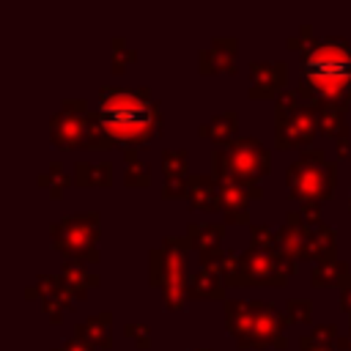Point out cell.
Listing matches in <instances>:
<instances>
[{"instance_id": "cell-2", "label": "cell", "mask_w": 351, "mask_h": 351, "mask_svg": "<svg viewBox=\"0 0 351 351\" xmlns=\"http://www.w3.org/2000/svg\"><path fill=\"white\" fill-rule=\"evenodd\" d=\"M99 115L107 134L115 143H123L126 148H137L162 134L159 101L145 85L134 90L104 85L99 90Z\"/></svg>"}, {"instance_id": "cell-30", "label": "cell", "mask_w": 351, "mask_h": 351, "mask_svg": "<svg viewBox=\"0 0 351 351\" xmlns=\"http://www.w3.org/2000/svg\"><path fill=\"white\" fill-rule=\"evenodd\" d=\"M123 335H126L129 340H134L140 348H148V346H151V335H148V326H145V324H132V321H129V324L123 326Z\"/></svg>"}, {"instance_id": "cell-26", "label": "cell", "mask_w": 351, "mask_h": 351, "mask_svg": "<svg viewBox=\"0 0 351 351\" xmlns=\"http://www.w3.org/2000/svg\"><path fill=\"white\" fill-rule=\"evenodd\" d=\"M250 236H252V247L255 250H263V252H280L282 250L280 236L271 228H266V225H252Z\"/></svg>"}, {"instance_id": "cell-15", "label": "cell", "mask_w": 351, "mask_h": 351, "mask_svg": "<svg viewBox=\"0 0 351 351\" xmlns=\"http://www.w3.org/2000/svg\"><path fill=\"white\" fill-rule=\"evenodd\" d=\"M315 112H318V129H321V134L337 140L340 156H348V140H346V132L348 129H346V112H343V107L318 104Z\"/></svg>"}, {"instance_id": "cell-35", "label": "cell", "mask_w": 351, "mask_h": 351, "mask_svg": "<svg viewBox=\"0 0 351 351\" xmlns=\"http://www.w3.org/2000/svg\"><path fill=\"white\" fill-rule=\"evenodd\" d=\"M337 346H340L343 351H351V335H348V337H340V340H337Z\"/></svg>"}, {"instance_id": "cell-21", "label": "cell", "mask_w": 351, "mask_h": 351, "mask_svg": "<svg viewBox=\"0 0 351 351\" xmlns=\"http://www.w3.org/2000/svg\"><path fill=\"white\" fill-rule=\"evenodd\" d=\"M225 236V225L219 222H211V225H189L186 228V239L192 241V247L203 255V252H214V250H222L219 241Z\"/></svg>"}, {"instance_id": "cell-22", "label": "cell", "mask_w": 351, "mask_h": 351, "mask_svg": "<svg viewBox=\"0 0 351 351\" xmlns=\"http://www.w3.org/2000/svg\"><path fill=\"white\" fill-rule=\"evenodd\" d=\"M63 277H66L69 285L74 288L77 299H82V296L88 293V288H96V285L101 282L99 274H88V269H85L82 263L71 261V258H63Z\"/></svg>"}, {"instance_id": "cell-33", "label": "cell", "mask_w": 351, "mask_h": 351, "mask_svg": "<svg viewBox=\"0 0 351 351\" xmlns=\"http://www.w3.org/2000/svg\"><path fill=\"white\" fill-rule=\"evenodd\" d=\"M55 351H93V346H88V343H80L77 337H71L66 346H60V348H55Z\"/></svg>"}, {"instance_id": "cell-14", "label": "cell", "mask_w": 351, "mask_h": 351, "mask_svg": "<svg viewBox=\"0 0 351 351\" xmlns=\"http://www.w3.org/2000/svg\"><path fill=\"white\" fill-rule=\"evenodd\" d=\"M225 321L228 332L236 337L241 348H252V302H225Z\"/></svg>"}, {"instance_id": "cell-36", "label": "cell", "mask_w": 351, "mask_h": 351, "mask_svg": "<svg viewBox=\"0 0 351 351\" xmlns=\"http://www.w3.org/2000/svg\"><path fill=\"white\" fill-rule=\"evenodd\" d=\"M348 208H351V192H348Z\"/></svg>"}, {"instance_id": "cell-29", "label": "cell", "mask_w": 351, "mask_h": 351, "mask_svg": "<svg viewBox=\"0 0 351 351\" xmlns=\"http://www.w3.org/2000/svg\"><path fill=\"white\" fill-rule=\"evenodd\" d=\"M148 173H151L148 165L137 159V162H129V170H126V178L123 181H126V186H148V181H151Z\"/></svg>"}, {"instance_id": "cell-16", "label": "cell", "mask_w": 351, "mask_h": 351, "mask_svg": "<svg viewBox=\"0 0 351 351\" xmlns=\"http://www.w3.org/2000/svg\"><path fill=\"white\" fill-rule=\"evenodd\" d=\"M112 313H99L82 324L74 326V337L80 343H88V346H99V348H110L112 346Z\"/></svg>"}, {"instance_id": "cell-27", "label": "cell", "mask_w": 351, "mask_h": 351, "mask_svg": "<svg viewBox=\"0 0 351 351\" xmlns=\"http://www.w3.org/2000/svg\"><path fill=\"white\" fill-rule=\"evenodd\" d=\"M310 318H313V304L307 299H291L282 313V326L285 324H310Z\"/></svg>"}, {"instance_id": "cell-31", "label": "cell", "mask_w": 351, "mask_h": 351, "mask_svg": "<svg viewBox=\"0 0 351 351\" xmlns=\"http://www.w3.org/2000/svg\"><path fill=\"white\" fill-rule=\"evenodd\" d=\"M304 340H310V343H318V346H332V340H335V326L329 324V326H315L310 335H302Z\"/></svg>"}, {"instance_id": "cell-8", "label": "cell", "mask_w": 351, "mask_h": 351, "mask_svg": "<svg viewBox=\"0 0 351 351\" xmlns=\"http://www.w3.org/2000/svg\"><path fill=\"white\" fill-rule=\"evenodd\" d=\"M52 247L63 252V258H71L77 263H96L99 261V211L88 214H71L63 217L60 222L49 225Z\"/></svg>"}, {"instance_id": "cell-3", "label": "cell", "mask_w": 351, "mask_h": 351, "mask_svg": "<svg viewBox=\"0 0 351 351\" xmlns=\"http://www.w3.org/2000/svg\"><path fill=\"white\" fill-rule=\"evenodd\" d=\"M49 137L58 148H90V151H107L115 145V140L107 134L101 115L88 110L85 99H66L63 110L52 115L49 121Z\"/></svg>"}, {"instance_id": "cell-23", "label": "cell", "mask_w": 351, "mask_h": 351, "mask_svg": "<svg viewBox=\"0 0 351 351\" xmlns=\"http://www.w3.org/2000/svg\"><path fill=\"white\" fill-rule=\"evenodd\" d=\"M315 288H326V285H343L348 280V269L343 261H326V263H315L313 274H310Z\"/></svg>"}, {"instance_id": "cell-13", "label": "cell", "mask_w": 351, "mask_h": 351, "mask_svg": "<svg viewBox=\"0 0 351 351\" xmlns=\"http://www.w3.org/2000/svg\"><path fill=\"white\" fill-rule=\"evenodd\" d=\"M200 71L203 74H211V71L233 74L236 71V38L233 36L214 38L211 47L200 52Z\"/></svg>"}, {"instance_id": "cell-24", "label": "cell", "mask_w": 351, "mask_h": 351, "mask_svg": "<svg viewBox=\"0 0 351 351\" xmlns=\"http://www.w3.org/2000/svg\"><path fill=\"white\" fill-rule=\"evenodd\" d=\"M71 181H74V178L66 173V167H63L58 159H55V162H49V167L38 176V186H44V189L49 192V197H52V200H60L63 189H66Z\"/></svg>"}, {"instance_id": "cell-17", "label": "cell", "mask_w": 351, "mask_h": 351, "mask_svg": "<svg viewBox=\"0 0 351 351\" xmlns=\"http://www.w3.org/2000/svg\"><path fill=\"white\" fill-rule=\"evenodd\" d=\"M189 197L192 206L200 211H219V181L214 176H192Z\"/></svg>"}, {"instance_id": "cell-32", "label": "cell", "mask_w": 351, "mask_h": 351, "mask_svg": "<svg viewBox=\"0 0 351 351\" xmlns=\"http://www.w3.org/2000/svg\"><path fill=\"white\" fill-rule=\"evenodd\" d=\"M340 302H343V310L351 315V274H348V280L343 282V293H340Z\"/></svg>"}, {"instance_id": "cell-9", "label": "cell", "mask_w": 351, "mask_h": 351, "mask_svg": "<svg viewBox=\"0 0 351 351\" xmlns=\"http://www.w3.org/2000/svg\"><path fill=\"white\" fill-rule=\"evenodd\" d=\"M38 293H41V310H44V313L49 315V321H55V324L63 318L66 310H74L71 302L77 299V293H74V288L69 285V280H66L63 274H41V277H38V285H33V288L25 291L27 299H33V296H38Z\"/></svg>"}, {"instance_id": "cell-25", "label": "cell", "mask_w": 351, "mask_h": 351, "mask_svg": "<svg viewBox=\"0 0 351 351\" xmlns=\"http://www.w3.org/2000/svg\"><path fill=\"white\" fill-rule=\"evenodd\" d=\"M162 170H165V181H189L186 178V151H165Z\"/></svg>"}, {"instance_id": "cell-19", "label": "cell", "mask_w": 351, "mask_h": 351, "mask_svg": "<svg viewBox=\"0 0 351 351\" xmlns=\"http://www.w3.org/2000/svg\"><path fill=\"white\" fill-rule=\"evenodd\" d=\"M236 132H239V118H236V112H219V115H214L211 121H206V123L200 126V137L214 140L217 148H219V145H230Z\"/></svg>"}, {"instance_id": "cell-4", "label": "cell", "mask_w": 351, "mask_h": 351, "mask_svg": "<svg viewBox=\"0 0 351 351\" xmlns=\"http://www.w3.org/2000/svg\"><path fill=\"white\" fill-rule=\"evenodd\" d=\"M214 178L217 181H233L241 186H258L255 181L271 170V154L269 148L255 137L233 140L230 145H219L211 154Z\"/></svg>"}, {"instance_id": "cell-37", "label": "cell", "mask_w": 351, "mask_h": 351, "mask_svg": "<svg viewBox=\"0 0 351 351\" xmlns=\"http://www.w3.org/2000/svg\"><path fill=\"white\" fill-rule=\"evenodd\" d=\"M195 351H211V348H195Z\"/></svg>"}, {"instance_id": "cell-28", "label": "cell", "mask_w": 351, "mask_h": 351, "mask_svg": "<svg viewBox=\"0 0 351 351\" xmlns=\"http://www.w3.org/2000/svg\"><path fill=\"white\" fill-rule=\"evenodd\" d=\"M134 58H137V52L126 44V38H121V36H115L112 38V71H123L129 63H134Z\"/></svg>"}, {"instance_id": "cell-10", "label": "cell", "mask_w": 351, "mask_h": 351, "mask_svg": "<svg viewBox=\"0 0 351 351\" xmlns=\"http://www.w3.org/2000/svg\"><path fill=\"white\" fill-rule=\"evenodd\" d=\"M280 329H282V313H277L271 302H252V348H266V346L285 348L288 337L280 335Z\"/></svg>"}, {"instance_id": "cell-20", "label": "cell", "mask_w": 351, "mask_h": 351, "mask_svg": "<svg viewBox=\"0 0 351 351\" xmlns=\"http://www.w3.org/2000/svg\"><path fill=\"white\" fill-rule=\"evenodd\" d=\"M74 184L77 186H110L112 184V162H77L74 165Z\"/></svg>"}, {"instance_id": "cell-6", "label": "cell", "mask_w": 351, "mask_h": 351, "mask_svg": "<svg viewBox=\"0 0 351 351\" xmlns=\"http://www.w3.org/2000/svg\"><path fill=\"white\" fill-rule=\"evenodd\" d=\"M192 241L167 236L162 247L151 250V285H156L165 293L167 310H184L186 296V277H184V250H189Z\"/></svg>"}, {"instance_id": "cell-18", "label": "cell", "mask_w": 351, "mask_h": 351, "mask_svg": "<svg viewBox=\"0 0 351 351\" xmlns=\"http://www.w3.org/2000/svg\"><path fill=\"white\" fill-rule=\"evenodd\" d=\"M186 296L192 299H222L225 296V280L211 269H197L186 282Z\"/></svg>"}, {"instance_id": "cell-34", "label": "cell", "mask_w": 351, "mask_h": 351, "mask_svg": "<svg viewBox=\"0 0 351 351\" xmlns=\"http://www.w3.org/2000/svg\"><path fill=\"white\" fill-rule=\"evenodd\" d=\"M299 346H302V351H332V346H318V343H310L304 337H299Z\"/></svg>"}, {"instance_id": "cell-7", "label": "cell", "mask_w": 351, "mask_h": 351, "mask_svg": "<svg viewBox=\"0 0 351 351\" xmlns=\"http://www.w3.org/2000/svg\"><path fill=\"white\" fill-rule=\"evenodd\" d=\"M274 129L277 148H304L318 132V112L299 96V90H282L277 96Z\"/></svg>"}, {"instance_id": "cell-1", "label": "cell", "mask_w": 351, "mask_h": 351, "mask_svg": "<svg viewBox=\"0 0 351 351\" xmlns=\"http://www.w3.org/2000/svg\"><path fill=\"white\" fill-rule=\"evenodd\" d=\"M299 96L318 107H343L351 101V44L346 38H313L302 49Z\"/></svg>"}, {"instance_id": "cell-11", "label": "cell", "mask_w": 351, "mask_h": 351, "mask_svg": "<svg viewBox=\"0 0 351 351\" xmlns=\"http://www.w3.org/2000/svg\"><path fill=\"white\" fill-rule=\"evenodd\" d=\"M255 197H261L258 186H241L233 181H219V211L225 214V222L247 225L250 222L247 203Z\"/></svg>"}, {"instance_id": "cell-5", "label": "cell", "mask_w": 351, "mask_h": 351, "mask_svg": "<svg viewBox=\"0 0 351 351\" xmlns=\"http://www.w3.org/2000/svg\"><path fill=\"white\" fill-rule=\"evenodd\" d=\"M335 173H337V165L329 162L324 151L318 148L302 151V156L288 167V176H285L288 195L302 203H321L335 192V181H337Z\"/></svg>"}, {"instance_id": "cell-12", "label": "cell", "mask_w": 351, "mask_h": 351, "mask_svg": "<svg viewBox=\"0 0 351 351\" xmlns=\"http://www.w3.org/2000/svg\"><path fill=\"white\" fill-rule=\"evenodd\" d=\"M288 80L285 63H250V99H269L280 96Z\"/></svg>"}]
</instances>
